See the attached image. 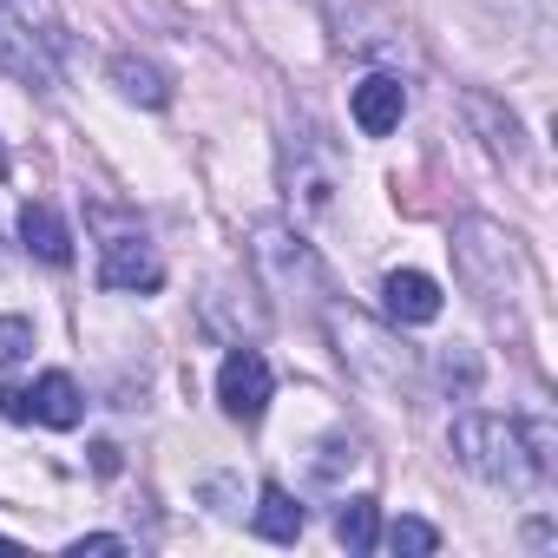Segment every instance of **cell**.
I'll return each mask as SVG.
<instances>
[{"instance_id": "6da1fadb", "label": "cell", "mask_w": 558, "mask_h": 558, "mask_svg": "<svg viewBox=\"0 0 558 558\" xmlns=\"http://www.w3.org/2000/svg\"><path fill=\"white\" fill-rule=\"evenodd\" d=\"M453 453L473 480L506 486V493H532L551 473V427L545 421H506V414H460Z\"/></svg>"}, {"instance_id": "7a4b0ae2", "label": "cell", "mask_w": 558, "mask_h": 558, "mask_svg": "<svg viewBox=\"0 0 558 558\" xmlns=\"http://www.w3.org/2000/svg\"><path fill=\"white\" fill-rule=\"evenodd\" d=\"M60 14L53 0H0V73H14L21 86H53L60 80Z\"/></svg>"}, {"instance_id": "3957f363", "label": "cell", "mask_w": 558, "mask_h": 558, "mask_svg": "<svg viewBox=\"0 0 558 558\" xmlns=\"http://www.w3.org/2000/svg\"><path fill=\"white\" fill-rule=\"evenodd\" d=\"M329 329H336V342H342V362H349L368 388H388V395H408V388H414V362H408V349H401L388 329H375V323L355 316V310H329Z\"/></svg>"}, {"instance_id": "277c9868", "label": "cell", "mask_w": 558, "mask_h": 558, "mask_svg": "<svg viewBox=\"0 0 558 558\" xmlns=\"http://www.w3.org/2000/svg\"><path fill=\"white\" fill-rule=\"evenodd\" d=\"M269 395H276V375H269V362L256 355V349H230L223 355V368H217V401H223V414L230 421H243V427H256L263 421V408H269Z\"/></svg>"}, {"instance_id": "5b68a950", "label": "cell", "mask_w": 558, "mask_h": 558, "mask_svg": "<svg viewBox=\"0 0 558 558\" xmlns=\"http://www.w3.org/2000/svg\"><path fill=\"white\" fill-rule=\"evenodd\" d=\"M99 283L106 290H158L165 283V263H158V250L145 243L138 223L132 230H112L99 243Z\"/></svg>"}, {"instance_id": "8992f818", "label": "cell", "mask_w": 558, "mask_h": 558, "mask_svg": "<svg viewBox=\"0 0 558 558\" xmlns=\"http://www.w3.org/2000/svg\"><path fill=\"white\" fill-rule=\"evenodd\" d=\"M381 303H388V316L401 329H421V323L440 316V283H434V276H421V269H388Z\"/></svg>"}, {"instance_id": "52a82bcc", "label": "cell", "mask_w": 558, "mask_h": 558, "mask_svg": "<svg viewBox=\"0 0 558 558\" xmlns=\"http://www.w3.org/2000/svg\"><path fill=\"white\" fill-rule=\"evenodd\" d=\"M27 421H40V427H80L86 421V395H80V381L73 375H60V368H47L34 388H27Z\"/></svg>"}, {"instance_id": "ba28073f", "label": "cell", "mask_w": 558, "mask_h": 558, "mask_svg": "<svg viewBox=\"0 0 558 558\" xmlns=\"http://www.w3.org/2000/svg\"><path fill=\"white\" fill-rule=\"evenodd\" d=\"M349 112H355V125H362L368 138H388V132L401 125V112H408V86H401V80H388V73H375V80H362V86H355Z\"/></svg>"}, {"instance_id": "9c48e42d", "label": "cell", "mask_w": 558, "mask_h": 558, "mask_svg": "<svg viewBox=\"0 0 558 558\" xmlns=\"http://www.w3.org/2000/svg\"><path fill=\"white\" fill-rule=\"evenodd\" d=\"M256 263H276V290H290V283H316V256L303 250V236L276 230V223H263V230H256Z\"/></svg>"}, {"instance_id": "30bf717a", "label": "cell", "mask_w": 558, "mask_h": 558, "mask_svg": "<svg viewBox=\"0 0 558 558\" xmlns=\"http://www.w3.org/2000/svg\"><path fill=\"white\" fill-rule=\"evenodd\" d=\"M21 243H27V256H40V263H53V269L73 263V230L60 223L53 204H27V210H21Z\"/></svg>"}, {"instance_id": "8fae6325", "label": "cell", "mask_w": 558, "mask_h": 558, "mask_svg": "<svg viewBox=\"0 0 558 558\" xmlns=\"http://www.w3.org/2000/svg\"><path fill=\"white\" fill-rule=\"evenodd\" d=\"M250 519H256V532H263V538H276V545H296V538H303V506H296L283 486H263Z\"/></svg>"}, {"instance_id": "7c38bea8", "label": "cell", "mask_w": 558, "mask_h": 558, "mask_svg": "<svg viewBox=\"0 0 558 558\" xmlns=\"http://www.w3.org/2000/svg\"><path fill=\"white\" fill-rule=\"evenodd\" d=\"M112 80H119V93L125 99H138V106H171V86H165V73L151 66V60H138V53H119L112 60Z\"/></svg>"}, {"instance_id": "4fadbf2b", "label": "cell", "mask_w": 558, "mask_h": 558, "mask_svg": "<svg viewBox=\"0 0 558 558\" xmlns=\"http://www.w3.org/2000/svg\"><path fill=\"white\" fill-rule=\"evenodd\" d=\"M336 538H342L349 551H375V538H381V512H375V499H349V506L336 512Z\"/></svg>"}, {"instance_id": "5bb4252c", "label": "cell", "mask_w": 558, "mask_h": 558, "mask_svg": "<svg viewBox=\"0 0 558 558\" xmlns=\"http://www.w3.org/2000/svg\"><path fill=\"white\" fill-rule=\"evenodd\" d=\"M388 551L427 558V551H440V532H434L427 519H395V525H388Z\"/></svg>"}, {"instance_id": "9a60e30c", "label": "cell", "mask_w": 558, "mask_h": 558, "mask_svg": "<svg viewBox=\"0 0 558 558\" xmlns=\"http://www.w3.org/2000/svg\"><path fill=\"white\" fill-rule=\"evenodd\" d=\"M34 355V323L27 316H0V368H14Z\"/></svg>"}, {"instance_id": "2e32d148", "label": "cell", "mask_w": 558, "mask_h": 558, "mask_svg": "<svg viewBox=\"0 0 558 558\" xmlns=\"http://www.w3.org/2000/svg\"><path fill=\"white\" fill-rule=\"evenodd\" d=\"M86 551H125V538H119V532H93V538H73V558H86Z\"/></svg>"}, {"instance_id": "e0dca14e", "label": "cell", "mask_w": 558, "mask_h": 558, "mask_svg": "<svg viewBox=\"0 0 558 558\" xmlns=\"http://www.w3.org/2000/svg\"><path fill=\"white\" fill-rule=\"evenodd\" d=\"M0 414H8V421H27V395L0 381Z\"/></svg>"}, {"instance_id": "ac0fdd59", "label": "cell", "mask_w": 558, "mask_h": 558, "mask_svg": "<svg viewBox=\"0 0 558 558\" xmlns=\"http://www.w3.org/2000/svg\"><path fill=\"white\" fill-rule=\"evenodd\" d=\"M93 466L112 480V473H119V447H112V440H93Z\"/></svg>"}, {"instance_id": "d6986e66", "label": "cell", "mask_w": 558, "mask_h": 558, "mask_svg": "<svg viewBox=\"0 0 558 558\" xmlns=\"http://www.w3.org/2000/svg\"><path fill=\"white\" fill-rule=\"evenodd\" d=\"M0 551H21V538H8V532H0Z\"/></svg>"}, {"instance_id": "ffe728a7", "label": "cell", "mask_w": 558, "mask_h": 558, "mask_svg": "<svg viewBox=\"0 0 558 558\" xmlns=\"http://www.w3.org/2000/svg\"><path fill=\"white\" fill-rule=\"evenodd\" d=\"M0 178H8V145H0Z\"/></svg>"}]
</instances>
